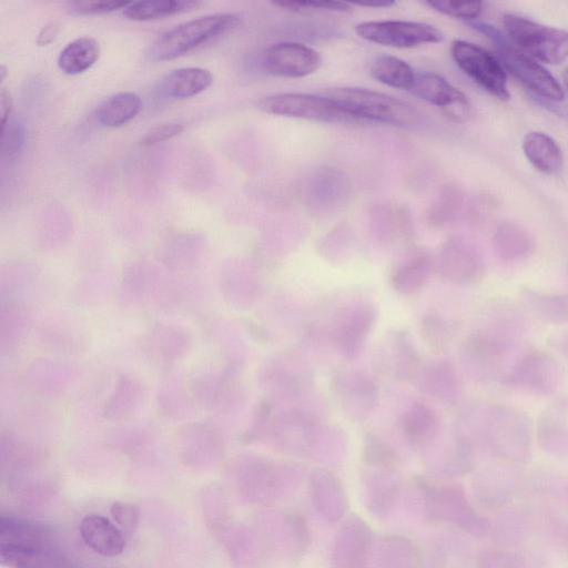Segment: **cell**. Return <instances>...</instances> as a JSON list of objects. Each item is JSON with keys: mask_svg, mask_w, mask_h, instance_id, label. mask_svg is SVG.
Instances as JSON below:
<instances>
[{"mask_svg": "<svg viewBox=\"0 0 568 568\" xmlns=\"http://www.w3.org/2000/svg\"><path fill=\"white\" fill-rule=\"evenodd\" d=\"M155 403L159 413L171 422L187 419L195 408L190 387L176 374L161 379L155 392Z\"/></svg>", "mask_w": 568, "mask_h": 568, "instance_id": "21", "label": "cell"}, {"mask_svg": "<svg viewBox=\"0 0 568 568\" xmlns=\"http://www.w3.org/2000/svg\"><path fill=\"white\" fill-rule=\"evenodd\" d=\"M365 450L369 458L389 460L394 457L392 449L376 435L366 434Z\"/></svg>", "mask_w": 568, "mask_h": 568, "instance_id": "46", "label": "cell"}, {"mask_svg": "<svg viewBox=\"0 0 568 568\" xmlns=\"http://www.w3.org/2000/svg\"><path fill=\"white\" fill-rule=\"evenodd\" d=\"M516 378L523 386L531 390L549 393L556 387L558 373L552 361L537 355L523 362L517 371Z\"/></svg>", "mask_w": 568, "mask_h": 568, "instance_id": "35", "label": "cell"}, {"mask_svg": "<svg viewBox=\"0 0 568 568\" xmlns=\"http://www.w3.org/2000/svg\"><path fill=\"white\" fill-rule=\"evenodd\" d=\"M356 33L366 41L392 48L437 43L444 38L442 31L432 24L404 20L361 22L356 26Z\"/></svg>", "mask_w": 568, "mask_h": 568, "instance_id": "9", "label": "cell"}, {"mask_svg": "<svg viewBox=\"0 0 568 568\" xmlns=\"http://www.w3.org/2000/svg\"><path fill=\"white\" fill-rule=\"evenodd\" d=\"M191 333L173 323H155L142 339V349L153 363L170 366L184 358L192 348Z\"/></svg>", "mask_w": 568, "mask_h": 568, "instance_id": "13", "label": "cell"}, {"mask_svg": "<svg viewBox=\"0 0 568 568\" xmlns=\"http://www.w3.org/2000/svg\"><path fill=\"white\" fill-rule=\"evenodd\" d=\"M202 2L194 0H146L130 2L122 14L132 21H150L192 11Z\"/></svg>", "mask_w": 568, "mask_h": 568, "instance_id": "31", "label": "cell"}, {"mask_svg": "<svg viewBox=\"0 0 568 568\" xmlns=\"http://www.w3.org/2000/svg\"><path fill=\"white\" fill-rule=\"evenodd\" d=\"M261 62L270 74L295 79L317 71L322 58L316 50L306 44L278 42L264 50Z\"/></svg>", "mask_w": 568, "mask_h": 568, "instance_id": "11", "label": "cell"}, {"mask_svg": "<svg viewBox=\"0 0 568 568\" xmlns=\"http://www.w3.org/2000/svg\"><path fill=\"white\" fill-rule=\"evenodd\" d=\"M40 275L38 270L30 266H10L1 271L0 296L1 303H26L27 297L36 290Z\"/></svg>", "mask_w": 568, "mask_h": 568, "instance_id": "32", "label": "cell"}, {"mask_svg": "<svg viewBox=\"0 0 568 568\" xmlns=\"http://www.w3.org/2000/svg\"><path fill=\"white\" fill-rule=\"evenodd\" d=\"M427 4L443 14L464 19L468 22L478 17L483 10L481 1L436 0L427 1Z\"/></svg>", "mask_w": 568, "mask_h": 568, "instance_id": "38", "label": "cell"}, {"mask_svg": "<svg viewBox=\"0 0 568 568\" xmlns=\"http://www.w3.org/2000/svg\"><path fill=\"white\" fill-rule=\"evenodd\" d=\"M395 1H368V2H356L355 4L361 7H372V8H388L393 6Z\"/></svg>", "mask_w": 568, "mask_h": 568, "instance_id": "49", "label": "cell"}, {"mask_svg": "<svg viewBox=\"0 0 568 568\" xmlns=\"http://www.w3.org/2000/svg\"><path fill=\"white\" fill-rule=\"evenodd\" d=\"M213 82L212 73L200 67L172 70L159 82L158 92L169 99H186L205 91Z\"/></svg>", "mask_w": 568, "mask_h": 568, "instance_id": "26", "label": "cell"}, {"mask_svg": "<svg viewBox=\"0 0 568 568\" xmlns=\"http://www.w3.org/2000/svg\"><path fill=\"white\" fill-rule=\"evenodd\" d=\"M12 110V98L10 93L2 88L0 92V123L3 129L8 121Z\"/></svg>", "mask_w": 568, "mask_h": 568, "instance_id": "47", "label": "cell"}, {"mask_svg": "<svg viewBox=\"0 0 568 568\" xmlns=\"http://www.w3.org/2000/svg\"><path fill=\"white\" fill-rule=\"evenodd\" d=\"M409 92L418 99L440 108L452 121L465 122L470 114L467 97L435 72L417 73Z\"/></svg>", "mask_w": 568, "mask_h": 568, "instance_id": "12", "label": "cell"}, {"mask_svg": "<svg viewBox=\"0 0 568 568\" xmlns=\"http://www.w3.org/2000/svg\"><path fill=\"white\" fill-rule=\"evenodd\" d=\"M33 316L26 303L4 302L0 310L1 354H11L23 343L32 328Z\"/></svg>", "mask_w": 568, "mask_h": 568, "instance_id": "23", "label": "cell"}, {"mask_svg": "<svg viewBox=\"0 0 568 568\" xmlns=\"http://www.w3.org/2000/svg\"><path fill=\"white\" fill-rule=\"evenodd\" d=\"M468 24L493 41L504 67L527 89L549 101L560 102L565 99L557 79L498 30L477 21H469Z\"/></svg>", "mask_w": 568, "mask_h": 568, "instance_id": "4", "label": "cell"}, {"mask_svg": "<svg viewBox=\"0 0 568 568\" xmlns=\"http://www.w3.org/2000/svg\"><path fill=\"white\" fill-rule=\"evenodd\" d=\"M257 108L268 114L320 122H355L333 102L320 94L284 92L264 97Z\"/></svg>", "mask_w": 568, "mask_h": 568, "instance_id": "8", "label": "cell"}, {"mask_svg": "<svg viewBox=\"0 0 568 568\" xmlns=\"http://www.w3.org/2000/svg\"><path fill=\"white\" fill-rule=\"evenodd\" d=\"M369 73L385 85L407 91L413 88L417 74L406 61L388 54L376 57L369 67Z\"/></svg>", "mask_w": 568, "mask_h": 568, "instance_id": "34", "label": "cell"}, {"mask_svg": "<svg viewBox=\"0 0 568 568\" xmlns=\"http://www.w3.org/2000/svg\"><path fill=\"white\" fill-rule=\"evenodd\" d=\"M145 399V385L131 374H121L103 404L102 414L109 420L123 422L138 413Z\"/></svg>", "mask_w": 568, "mask_h": 568, "instance_id": "20", "label": "cell"}, {"mask_svg": "<svg viewBox=\"0 0 568 568\" xmlns=\"http://www.w3.org/2000/svg\"><path fill=\"white\" fill-rule=\"evenodd\" d=\"M450 53L458 68L495 98H510L504 65L484 48L464 40H455Z\"/></svg>", "mask_w": 568, "mask_h": 568, "instance_id": "7", "label": "cell"}, {"mask_svg": "<svg viewBox=\"0 0 568 568\" xmlns=\"http://www.w3.org/2000/svg\"><path fill=\"white\" fill-rule=\"evenodd\" d=\"M504 27L510 42L531 58L548 64H559L568 59V30L515 13L504 16Z\"/></svg>", "mask_w": 568, "mask_h": 568, "instance_id": "5", "label": "cell"}, {"mask_svg": "<svg viewBox=\"0 0 568 568\" xmlns=\"http://www.w3.org/2000/svg\"><path fill=\"white\" fill-rule=\"evenodd\" d=\"M40 343L50 352L73 355L84 349L87 333L71 314L58 313L45 317L38 327Z\"/></svg>", "mask_w": 568, "mask_h": 568, "instance_id": "16", "label": "cell"}, {"mask_svg": "<svg viewBox=\"0 0 568 568\" xmlns=\"http://www.w3.org/2000/svg\"><path fill=\"white\" fill-rule=\"evenodd\" d=\"M429 274V260L424 255L417 256L394 272L390 278L392 286L402 295H413L424 287Z\"/></svg>", "mask_w": 568, "mask_h": 568, "instance_id": "37", "label": "cell"}, {"mask_svg": "<svg viewBox=\"0 0 568 568\" xmlns=\"http://www.w3.org/2000/svg\"><path fill=\"white\" fill-rule=\"evenodd\" d=\"M100 44L91 37H80L69 42L58 57L59 69L69 75L89 70L100 58Z\"/></svg>", "mask_w": 568, "mask_h": 568, "instance_id": "30", "label": "cell"}, {"mask_svg": "<svg viewBox=\"0 0 568 568\" xmlns=\"http://www.w3.org/2000/svg\"><path fill=\"white\" fill-rule=\"evenodd\" d=\"M332 386L342 410L349 419L363 420L377 406V384L362 372H338L333 376Z\"/></svg>", "mask_w": 568, "mask_h": 568, "instance_id": "10", "label": "cell"}, {"mask_svg": "<svg viewBox=\"0 0 568 568\" xmlns=\"http://www.w3.org/2000/svg\"><path fill=\"white\" fill-rule=\"evenodd\" d=\"M110 513L114 520L125 530L136 528L140 519L139 508L130 503L116 501L112 504Z\"/></svg>", "mask_w": 568, "mask_h": 568, "instance_id": "43", "label": "cell"}, {"mask_svg": "<svg viewBox=\"0 0 568 568\" xmlns=\"http://www.w3.org/2000/svg\"><path fill=\"white\" fill-rule=\"evenodd\" d=\"M168 275L146 263H134L121 275L118 298L125 308H140L156 303Z\"/></svg>", "mask_w": 568, "mask_h": 568, "instance_id": "14", "label": "cell"}, {"mask_svg": "<svg viewBox=\"0 0 568 568\" xmlns=\"http://www.w3.org/2000/svg\"><path fill=\"white\" fill-rule=\"evenodd\" d=\"M6 75H7V68H6V65L1 64L0 65V82L1 83L4 81Z\"/></svg>", "mask_w": 568, "mask_h": 568, "instance_id": "50", "label": "cell"}, {"mask_svg": "<svg viewBox=\"0 0 568 568\" xmlns=\"http://www.w3.org/2000/svg\"><path fill=\"white\" fill-rule=\"evenodd\" d=\"M535 302L538 313L550 321L555 318L560 322L561 317L568 314V302L566 300L559 297H538Z\"/></svg>", "mask_w": 568, "mask_h": 568, "instance_id": "44", "label": "cell"}, {"mask_svg": "<svg viewBox=\"0 0 568 568\" xmlns=\"http://www.w3.org/2000/svg\"><path fill=\"white\" fill-rule=\"evenodd\" d=\"M142 102L134 92H119L104 100L95 111L99 124L119 128L133 120L141 111Z\"/></svg>", "mask_w": 568, "mask_h": 568, "instance_id": "29", "label": "cell"}, {"mask_svg": "<svg viewBox=\"0 0 568 568\" xmlns=\"http://www.w3.org/2000/svg\"><path fill=\"white\" fill-rule=\"evenodd\" d=\"M204 298L205 287L200 281L168 276L155 305L166 311L189 310Z\"/></svg>", "mask_w": 568, "mask_h": 568, "instance_id": "27", "label": "cell"}, {"mask_svg": "<svg viewBox=\"0 0 568 568\" xmlns=\"http://www.w3.org/2000/svg\"><path fill=\"white\" fill-rule=\"evenodd\" d=\"M274 405L267 399L263 398L255 407L250 424V428L246 432V436L254 438L261 436L271 430L272 422L274 419Z\"/></svg>", "mask_w": 568, "mask_h": 568, "instance_id": "42", "label": "cell"}, {"mask_svg": "<svg viewBox=\"0 0 568 568\" xmlns=\"http://www.w3.org/2000/svg\"><path fill=\"white\" fill-rule=\"evenodd\" d=\"M419 389L434 399L452 404L458 396V379L454 367L445 361L428 363L415 375Z\"/></svg>", "mask_w": 568, "mask_h": 568, "instance_id": "22", "label": "cell"}, {"mask_svg": "<svg viewBox=\"0 0 568 568\" xmlns=\"http://www.w3.org/2000/svg\"><path fill=\"white\" fill-rule=\"evenodd\" d=\"M240 18L233 13H214L192 19L160 34L151 44L153 61L179 58L235 29Z\"/></svg>", "mask_w": 568, "mask_h": 568, "instance_id": "3", "label": "cell"}, {"mask_svg": "<svg viewBox=\"0 0 568 568\" xmlns=\"http://www.w3.org/2000/svg\"><path fill=\"white\" fill-rule=\"evenodd\" d=\"M420 334L430 347L440 349L449 337V327L437 314H427L422 320Z\"/></svg>", "mask_w": 568, "mask_h": 568, "instance_id": "39", "label": "cell"}, {"mask_svg": "<svg viewBox=\"0 0 568 568\" xmlns=\"http://www.w3.org/2000/svg\"><path fill=\"white\" fill-rule=\"evenodd\" d=\"M437 414L423 403L412 404L404 413L402 427L407 437L417 443L432 439L439 429Z\"/></svg>", "mask_w": 568, "mask_h": 568, "instance_id": "36", "label": "cell"}, {"mask_svg": "<svg viewBox=\"0 0 568 568\" xmlns=\"http://www.w3.org/2000/svg\"><path fill=\"white\" fill-rule=\"evenodd\" d=\"M26 142V126L18 120H9L2 129V153L9 160L17 159Z\"/></svg>", "mask_w": 568, "mask_h": 568, "instance_id": "40", "label": "cell"}, {"mask_svg": "<svg viewBox=\"0 0 568 568\" xmlns=\"http://www.w3.org/2000/svg\"><path fill=\"white\" fill-rule=\"evenodd\" d=\"M217 281L224 300L236 308L250 307L261 294L258 276L247 270L227 267L221 271Z\"/></svg>", "mask_w": 568, "mask_h": 568, "instance_id": "25", "label": "cell"}, {"mask_svg": "<svg viewBox=\"0 0 568 568\" xmlns=\"http://www.w3.org/2000/svg\"><path fill=\"white\" fill-rule=\"evenodd\" d=\"M376 361L386 374L400 381L414 378L420 367L418 353L403 331H394L385 336Z\"/></svg>", "mask_w": 568, "mask_h": 568, "instance_id": "18", "label": "cell"}, {"mask_svg": "<svg viewBox=\"0 0 568 568\" xmlns=\"http://www.w3.org/2000/svg\"><path fill=\"white\" fill-rule=\"evenodd\" d=\"M80 534L88 547L105 557H115L125 547L122 532L103 516L84 517L80 524Z\"/></svg>", "mask_w": 568, "mask_h": 568, "instance_id": "24", "label": "cell"}, {"mask_svg": "<svg viewBox=\"0 0 568 568\" xmlns=\"http://www.w3.org/2000/svg\"><path fill=\"white\" fill-rule=\"evenodd\" d=\"M59 32V24L57 22H50L45 24L39 32L37 43L39 45H48L54 40Z\"/></svg>", "mask_w": 568, "mask_h": 568, "instance_id": "48", "label": "cell"}, {"mask_svg": "<svg viewBox=\"0 0 568 568\" xmlns=\"http://www.w3.org/2000/svg\"><path fill=\"white\" fill-rule=\"evenodd\" d=\"M183 130L181 123H166L151 129L141 139L140 144L144 146L154 145L168 141L180 134Z\"/></svg>", "mask_w": 568, "mask_h": 568, "instance_id": "45", "label": "cell"}, {"mask_svg": "<svg viewBox=\"0 0 568 568\" xmlns=\"http://www.w3.org/2000/svg\"><path fill=\"white\" fill-rule=\"evenodd\" d=\"M439 272L450 282L471 284L484 276L485 263L473 246L464 242H452L442 253Z\"/></svg>", "mask_w": 568, "mask_h": 568, "instance_id": "19", "label": "cell"}, {"mask_svg": "<svg viewBox=\"0 0 568 568\" xmlns=\"http://www.w3.org/2000/svg\"><path fill=\"white\" fill-rule=\"evenodd\" d=\"M195 404L216 416H229L244 404V389L239 375L224 368L196 372L189 384Z\"/></svg>", "mask_w": 568, "mask_h": 568, "instance_id": "6", "label": "cell"}, {"mask_svg": "<svg viewBox=\"0 0 568 568\" xmlns=\"http://www.w3.org/2000/svg\"><path fill=\"white\" fill-rule=\"evenodd\" d=\"M376 317V308L369 303H358L343 312L333 333L343 357L354 359L361 354Z\"/></svg>", "mask_w": 568, "mask_h": 568, "instance_id": "15", "label": "cell"}, {"mask_svg": "<svg viewBox=\"0 0 568 568\" xmlns=\"http://www.w3.org/2000/svg\"><path fill=\"white\" fill-rule=\"evenodd\" d=\"M342 112L358 120L393 125H407L416 120V112L407 102L392 95L357 87H333L318 90Z\"/></svg>", "mask_w": 568, "mask_h": 568, "instance_id": "2", "label": "cell"}, {"mask_svg": "<svg viewBox=\"0 0 568 568\" xmlns=\"http://www.w3.org/2000/svg\"><path fill=\"white\" fill-rule=\"evenodd\" d=\"M564 80H565L566 87L568 88V68H566L564 71Z\"/></svg>", "mask_w": 568, "mask_h": 568, "instance_id": "51", "label": "cell"}, {"mask_svg": "<svg viewBox=\"0 0 568 568\" xmlns=\"http://www.w3.org/2000/svg\"><path fill=\"white\" fill-rule=\"evenodd\" d=\"M523 150L531 165L545 174H555L562 166L560 146L544 132H528L523 140Z\"/></svg>", "mask_w": 568, "mask_h": 568, "instance_id": "28", "label": "cell"}, {"mask_svg": "<svg viewBox=\"0 0 568 568\" xmlns=\"http://www.w3.org/2000/svg\"><path fill=\"white\" fill-rule=\"evenodd\" d=\"M75 369L54 358H34L23 373L24 384L33 393L44 397L63 395L75 381Z\"/></svg>", "mask_w": 568, "mask_h": 568, "instance_id": "17", "label": "cell"}, {"mask_svg": "<svg viewBox=\"0 0 568 568\" xmlns=\"http://www.w3.org/2000/svg\"><path fill=\"white\" fill-rule=\"evenodd\" d=\"M0 560L11 568H68L51 530L4 515L0 519Z\"/></svg>", "mask_w": 568, "mask_h": 568, "instance_id": "1", "label": "cell"}, {"mask_svg": "<svg viewBox=\"0 0 568 568\" xmlns=\"http://www.w3.org/2000/svg\"><path fill=\"white\" fill-rule=\"evenodd\" d=\"M129 3L128 1H71L68 3V10L75 16H97L123 10Z\"/></svg>", "mask_w": 568, "mask_h": 568, "instance_id": "41", "label": "cell"}, {"mask_svg": "<svg viewBox=\"0 0 568 568\" xmlns=\"http://www.w3.org/2000/svg\"><path fill=\"white\" fill-rule=\"evenodd\" d=\"M494 245L499 257L507 262L523 260L532 250V241L528 232L511 222H504L497 227Z\"/></svg>", "mask_w": 568, "mask_h": 568, "instance_id": "33", "label": "cell"}]
</instances>
